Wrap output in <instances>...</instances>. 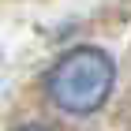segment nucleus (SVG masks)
<instances>
[{
    "label": "nucleus",
    "mask_w": 131,
    "mask_h": 131,
    "mask_svg": "<svg viewBox=\"0 0 131 131\" xmlns=\"http://www.w3.org/2000/svg\"><path fill=\"white\" fill-rule=\"evenodd\" d=\"M112 82H116L112 56L97 45H79L52 64L45 90L56 109L71 112V116H90L105 105V97L112 94Z\"/></svg>",
    "instance_id": "nucleus-1"
},
{
    "label": "nucleus",
    "mask_w": 131,
    "mask_h": 131,
    "mask_svg": "<svg viewBox=\"0 0 131 131\" xmlns=\"http://www.w3.org/2000/svg\"><path fill=\"white\" fill-rule=\"evenodd\" d=\"M19 131H52V127H41V124H30V127H19Z\"/></svg>",
    "instance_id": "nucleus-2"
}]
</instances>
